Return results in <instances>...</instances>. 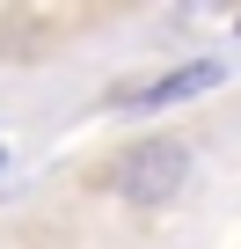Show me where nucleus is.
Wrapping results in <instances>:
<instances>
[{
	"mask_svg": "<svg viewBox=\"0 0 241 249\" xmlns=\"http://www.w3.org/2000/svg\"><path fill=\"white\" fill-rule=\"evenodd\" d=\"M183 169H190V154H183L176 140H146V147H132L125 161H117V183H125V198L154 205V198H168V191L183 183Z\"/></svg>",
	"mask_w": 241,
	"mask_h": 249,
	"instance_id": "obj_1",
	"label": "nucleus"
},
{
	"mask_svg": "<svg viewBox=\"0 0 241 249\" xmlns=\"http://www.w3.org/2000/svg\"><path fill=\"white\" fill-rule=\"evenodd\" d=\"M219 81H226V66H219V59H197V66H176V73H161V81H139V88H125V103H132V110H161V103L205 95V88H219Z\"/></svg>",
	"mask_w": 241,
	"mask_h": 249,
	"instance_id": "obj_2",
	"label": "nucleus"
}]
</instances>
